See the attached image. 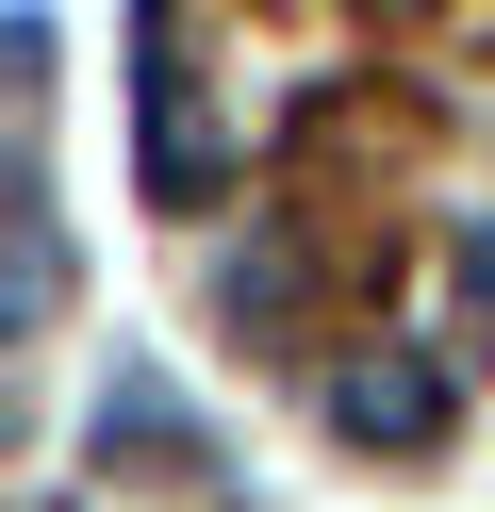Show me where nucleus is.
I'll use <instances>...</instances> for the list:
<instances>
[{
    "instance_id": "nucleus-1",
    "label": "nucleus",
    "mask_w": 495,
    "mask_h": 512,
    "mask_svg": "<svg viewBox=\"0 0 495 512\" xmlns=\"http://www.w3.org/2000/svg\"><path fill=\"white\" fill-rule=\"evenodd\" d=\"M330 430L429 446V430H446V364H429V347H347V364H330Z\"/></svg>"
},
{
    "instance_id": "nucleus-2",
    "label": "nucleus",
    "mask_w": 495,
    "mask_h": 512,
    "mask_svg": "<svg viewBox=\"0 0 495 512\" xmlns=\"http://www.w3.org/2000/svg\"><path fill=\"white\" fill-rule=\"evenodd\" d=\"M462 331L495 347V215H479V232H462Z\"/></svg>"
}]
</instances>
